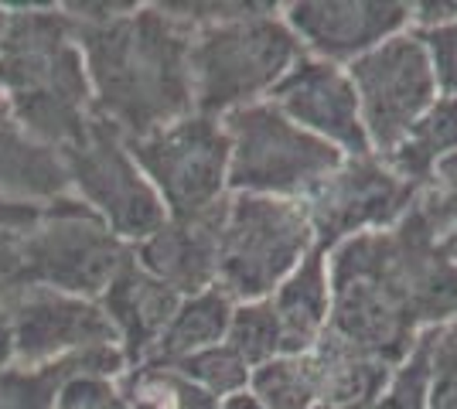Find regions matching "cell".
Here are the masks:
<instances>
[{"label": "cell", "mask_w": 457, "mask_h": 409, "mask_svg": "<svg viewBox=\"0 0 457 409\" xmlns=\"http://www.w3.org/2000/svg\"><path fill=\"white\" fill-rule=\"evenodd\" d=\"M328 331L400 365L420 334L457 321V229L430 188L396 225L328 253Z\"/></svg>", "instance_id": "1"}, {"label": "cell", "mask_w": 457, "mask_h": 409, "mask_svg": "<svg viewBox=\"0 0 457 409\" xmlns=\"http://www.w3.org/2000/svg\"><path fill=\"white\" fill-rule=\"evenodd\" d=\"M76 38L96 113L127 140L195 113L191 31L161 4H137L110 24H76Z\"/></svg>", "instance_id": "2"}, {"label": "cell", "mask_w": 457, "mask_h": 409, "mask_svg": "<svg viewBox=\"0 0 457 409\" xmlns=\"http://www.w3.org/2000/svg\"><path fill=\"white\" fill-rule=\"evenodd\" d=\"M0 93L21 130L52 151H69L93 123V89L76 24L62 4H4Z\"/></svg>", "instance_id": "3"}, {"label": "cell", "mask_w": 457, "mask_h": 409, "mask_svg": "<svg viewBox=\"0 0 457 409\" xmlns=\"http://www.w3.org/2000/svg\"><path fill=\"white\" fill-rule=\"evenodd\" d=\"M301 59L304 48L287 28L284 4L273 0H263L246 18L191 35L195 113L222 119L263 102Z\"/></svg>", "instance_id": "4"}, {"label": "cell", "mask_w": 457, "mask_h": 409, "mask_svg": "<svg viewBox=\"0 0 457 409\" xmlns=\"http://www.w3.org/2000/svg\"><path fill=\"white\" fill-rule=\"evenodd\" d=\"M228 136V195L304 201L345 160L342 151L301 130L270 102L222 117Z\"/></svg>", "instance_id": "5"}, {"label": "cell", "mask_w": 457, "mask_h": 409, "mask_svg": "<svg viewBox=\"0 0 457 409\" xmlns=\"http://www.w3.org/2000/svg\"><path fill=\"white\" fill-rule=\"evenodd\" d=\"M314 249V229L301 201L228 195L215 287L236 304L267 300Z\"/></svg>", "instance_id": "6"}, {"label": "cell", "mask_w": 457, "mask_h": 409, "mask_svg": "<svg viewBox=\"0 0 457 409\" xmlns=\"http://www.w3.org/2000/svg\"><path fill=\"white\" fill-rule=\"evenodd\" d=\"M130 259L134 246L72 195L41 205L35 225L24 233L28 287L99 300Z\"/></svg>", "instance_id": "7"}, {"label": "cell", "mask_w": 457, "mask_h": 409, "mask_svg": "<svg viewBox=\"0 0 457 409\" xmlns=\"http://www.w3.org/2000/svg\"><path fill=\"white\" fill-rule=\"evenodd\" d=\"M62 160L72 198L93 209L123 242L137 246L168 222L154 184L134 160L130 140L99 113L86 127L82 140L62 151Z\"/></svg>", "instance_id": "8"}, {"label": "cell", "mask_w": 457, "mask_h": 409, "mask_svg": "<svg viewBox=\"0 0 457 409\" xmlns=\"http://www.w3.org/2000/svg\"><path fill=\"white\" fill-rule=\"evenodd\" d=\"M168 218H191L228 198V136L222 119L191 113L147 136L130 140Z\"/></svg>", "instance_id": "9"}, {"label": "cell", "mask_w": 457, "mask_h": 409, "mask_svg": "<svg viewBox=\"0 0 457 409\" xmlns=\"http://www.w3.org/2000/svg\"><path fill=\"white\" fill-rule=\"evenodd\" d=\"M348 78L359 96L369 147L379 157L393 154L440 99L427 48L413 28L352 61Z\"/></svg>", "instance_id": "10"}, {"label": "cell", "mask_w": 457, "mask_h": 409, "mask_svg": "<svg viewBox=\"0 0 457 409\" xmlns=\"http://www.w3.org/2000/svg\"><path fill=\"white\" fill-rule=\"evenodd\" d=\"M420 184L406 181L386 157H345L321 184L301 201L314 229L318 249L331 253L338 242L396 225L420 198Z\"/></svg>", "instance_id": "11"}, {"label": "cell", "mask_w": 457, "mask_h": 409, "mask_svg": "<svg viewBox=\"0 0 457 409\" xmlns=\"http://www.w3.org/2000/svg\"><path fill=\"white\" fill-rule=\"evenodd\" d=\"M4 311L14 341V365L24 369L52 365L99 345H116L113 324L106 321L103 307L86 297L24 287L4 304Z\"/></svg>", "instance_id": "12"}, {"label": "cell", "mask_w": 457, "mask_h": 409, "mask_svg": "<svg viewBox=\"0 0 457 409\" xmlns=\"http://www.w3.org/2000/svg\"><path fill=\"white\" fill-rule=\"evenodd\" d=\"M413 4L406 0H294L284 20L304 55L348 69L382 41L410 31Z\"/></svg>", "instance_id": "13"}, {"label": "cell", "mask_w": 457, "mask_h": 409, "mask_svg": "<svg viewBox=\"0 0 457 409\" xmlns=\"http://www.w3.org/2000/svg\"><path fill=\"white\" fill-rule=\"evenodd\" d=\"M270 102L290 123H297L301 130L331 143L345 157L372 154L355 86L348 78V69L342 65L304 55L270 93Z\"/></svg>", "instance_id": "14"}, {"label": "cell", "mask_w": 457, "mask_h": 409, "mask_svg": "<svg viewBox=\"0 0 457 409\" xmlns=\"http://www.w3.org/2000/svg\"><path fill=\"white\" fill-rule=\"evenodd\" d=\"M228 198L212 212L168 218L157 233L134 246V259L181 297L202 293L219 280V235Z\"/></svg>", "instance_id": "15"}, {"label": "cell", "mask_w": 457, "mask_h": 409, "mask_svg": "<svg viewBox=\"0 0 457 409\" xmlns=\"http://www.w3.org/2000/svg\"><path fill=\"white\" fill-rule=\"evenodd\" d=\"M181 300H185L181 293L144 270L137 259H130L113 283L103 290L96 304L113 324L116 345L127 358V369L151 362Z\"/></svg>", "instance_id": "16"}, {"label": "cell", "mask_w": 457, "mask_h": 409, "mask_svg": "<svg viewBox=\"0 0 457 409\" xmlns=\"http://www.w3.org/2000/svg\"><path fill=\"white\" fill-rule=\"evenodd\" d=\"M65 195L72 192L62 154L24 134L0 93V198L41 209Z\"/></svg>", "instance_id": "17"}, {"label": "cell", "mask_w": 457, "mask_h": 409, "mask_svg": "<svg viewBox=\"0 0 457 409\" xmlns=\"http://www.w3.org/2000/svg\"><path fill=\"white\" fill-rule=\"evenodd\" d=\"M307 362L318 386V406L335 409H369L393 375V365L348 345L335 331L321 334V341L307 351Z\"/></svg>", "instance_id": "18"}, {"label": "cell", "mask_w": 457, "mask_h": 409, "mask_svg": "<svg viewBox=\"0 0 457 409\" xmlns=\"http://www.w3.org/2000/svg\"><path fill=\"white\" fill-rule=\"evenodd\" d=\"M284 334V355H307L321 341L331 317L328 253L314 249L284 283L267 297Z\"/></svg>", "instance_id": "19"}, {"label": "cell", "mask_w": 457, "mask_h": 409, "mask_svg": "<svg viewBox=\"0 0 457 409\" xmlns=\"http://www.w3.org/2000/svg\"><path fill=\"white\" fill-rule=\"evenodd\" d=\"M232 311H236V300L222 287H209V290L185 297L178 314L171 317L164 338H161L157 351H154L151 362L174 365V362L188 358L195 351L222 345L228 334V324H232Z\"/></svg>", "instance_id": "20"}, {"label": "cell", "mask_w": 457, "mask_h": 409, "mask_svg": "<svg viewBox=\"0 0 457 409\" xmlns=\"http://www.w3.org/2000/svg\"><path fill=\"white\" fill-rule=\"evenodd\" d=\"M457 154V99L440 96L420 123L406 134L400 147L393 154H386V164L393 171H400L406 181H413L420 188H430L434 171L440 160Z\"/></svg>", "instance_id": "21"}, {"label": "cell", "mask_w": 457, "mask_h": 409, "mask_svg": "<svg viewBox=\"0 0 457 409\" xmlns=\"http://www.w3.org/2000/svg\"><path fill=\"white\" fill-rule=\"evenodd\" d=\"M123 372H127V358L116 345L93 348L76 372L62 379L52 409H120Z\"/></svg>", "instance_id": "22"}, {"label": "cell", "mask_w": 457, "mask_h": 409, "mask_svg": "<svg viewBox=\"0 0 457 409\" xmlns=\"http://www.w3.org/2000/svg\"><path fill=\"white\" fill-rule=\"evenodd\" d=\"M249 396L267 409H314L318 386L307 355H277L273 362L253 369Z\"/></svg>", "instance_id": "23"}, {"label": "cell", "mask_w": 457, "mask_h": 409, "mask_svg": "<svg viewBox=\"0 0 457 409\" xmlns=\"http://www.w3.org/2000/svg\"><path fill=\"white\" fill-rule=\"evenodd\" d=\"M226 345L246 362L249 369H260V365L273 362L277 355H284V334H280V324H277V314L270 307V300L236 304Z\"/></svg>", "instance_id": "24"}, {"label": "cell", "mask_w": 457, "mask_h": 409, "mask_svg": "<svg viewBox=\"0 0 457 409\" xmlns=\"http://www.w3.org/2000/svg\"><path fill=\"white\" fill-rule=\"evenodd\" d=\"M89 351H79L72 358L38 365V369L11 365L7 372H0V409H52V399H55V389L62 386V379L69 372H76L86 362Z\"/></svg>", "instance_id": "25"}, {"label": "cell", "mask_w": 457, "mask_h": 409, "mask_svg": "<svg viewBox=\"0 0 457 409\" xmlns=\"http://www.w3.org/2000/svg\"><path fill=\"white\" fill-rule=\"evenodd\" d=\"M174 369L181 372L188 382H195L198 389L215 396L219 403L239 396V392H246L249 375H253V369H249L236 351L228 348L226 341L222 345H212L205 351H195V355L181 358V362H174Z\"/></svg>", "instance_id": "26"}, {"label": "cell", "mask_w": 457, "mask_h": 409, "mask_svg": "<svg viewBox=\"0 0 457 409\" xmlns=\"http://www.w3.org/2000/svg\"><path fill=\"white\" fill-rule=\"evenodd\" d=\"M427 375H430V331L420 334L413 351L389 375V386L369 409H427Z\"/></svg>", "instance_id": "27"}, {"label": "cell", "mask_w": 457, "mask_h": 409, "mask_svg": "<svg viewBox=\"0 0 457 409\" xmlns=\"http://www.w3.org/2000/svg\"><path fill=\"white\" fill-rule=\"evenodd\" d=\"M427 409H457V324L430 331Z\"/></svg>", "instance_id": "28"}, {"label": "cell", "mask_w": 457, "mask_h": 409, "mask_svg": "<svg viewBox=\"0 0 457 409\" xmlns=\"http://www.w3.org/2000/svg\"><path fill=\"white\" fill-rule=\"evenodd\" d=\"M417 38L427 48V59L437 78V93L444 99H457V24L417 31Z\"/></svg>", "instance_id": "29"}, {"label": "cell", "mask_w": 457, "mask_h": 409, "mask_svg": "<svg viewBox=\"0 0 457 409\" xmlns=\"http://www.w3.org/2000/svg\"><path fill=\"white\" fill-rule=\"evenodd\" d=\"M28 287L24 263V233H0V304Z\"/></svg>", "instance_id": "30"}, {"label": "cell", "mask_w": 457, "mask_h": 409, "mask_svg": "<svg viewBox=\"0 0 457 409\" xmlns=\"http://www.w3.org/2000/svg\"><path fill=\"white\" fill-rule=\"evenodd\" d=\"M444 24H457V0H420V4H413V14H410L413 31H430V28H444Z\"/></svg>", "instance_id": "31"}, {"label": "cell", "mask_w": 457, "mask_h": 409, "mask_svg": "<svg viewBox=\"0 0 457 409\" xmlns=\"http://www.w3.org/2000/svg\"><path fill=\"white\" fill-rule=\"evenodd\" d=\"M430 192H434V198L440 201V209L447 212V218L454 222V229H457V154L437 164L434 181H430Z\"/></svg>", "instance_id": "32"}, {"label": "cell", "mask_w": 457, "mask_h": 409, "mask_svg": "<svg viewBox=\"0 0 457 409\" xmlns=\"http://www.w3.org/2000/svg\"><path fill=\"white\" fill-rule=\"evenodd\" d=\"M38 215V205H21V201L0 198V233H28Z\"/></svg>", "instance_id": "33"}, {"label": "cell", "mask_w": 457, "mask_h": 409, "mask_svg": "<svg viewBox=\"0 0 457 409\" xmlns=\"http://www.w3.org/2000/svg\"><path fill=\"white\" fill-rule=\"evenodd\" d=\"M14 365V341H11V324H7V311L0 304V372Z\"/></svg>", "instance_id": "34"}, {"label": "cell", "mask_w": 457, "mask_h": 409, "mask_svg": "<svg viewBox=\"0 0 457 409\" xmlns=\"http://www.w3.org/2000/svg\"><path fill=\"white\" fill-rule=\"evenodd\" d=\"M219 409H267V406H260L246 389V392H239V396H232V399H222V406Z\"/></svg>", "instance_id": "35"}, {"label": "cell", "mask_w": 457, "mask_h": 409, "mask_svg": "<svg viewBox=\"0 0 457 409\" xmlns=\"http://www.w3.org/2000/svg\"><path fill=\"white\" fill-rule=\"evenodd\" d=\"M4 31H7V7L0 4V41H4Z\"/></svg>", "instance_id": "36"}, {"label": "cell", "mask_w": 457, "mask_h": 409, "mask_svg": "<svg viewBox=\"0 0 457 409\" xmlns=\"http://www.w3.org/2000/svg\"><path fill=\"white\" fill-rule=\"evenodd\" d=\"M314 409H335V406H314Z\"/></svg>", "instance_id": "37"}, {"label": "cell", "mask_w": 457, "mask_h": 409, "mask_svg": "<svg viewBox=\"0 0 457 409\" xmlns=\"http://www.w3.org/2000/svg\"><path fill=\"white\" fill-rule=\"evenodd\" d=\"M454 324H457V321H454Z\"/></svg>", "instance_id": "38"}]
</instances>
